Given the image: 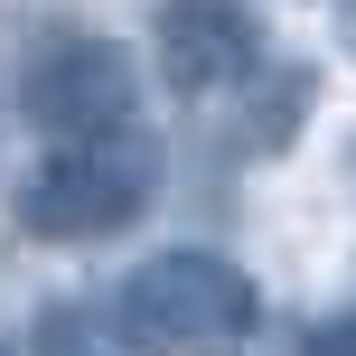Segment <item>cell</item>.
I'll return each mask as SVG.
<instances>
[{"label": "cell", "mask_w": 356, "mask_h": 356, "mask_svg": "<svg viewBox=\"0 0 356 356\" xmlns=\"http://www.w3.org/2000/svg\"><path fill=\"white\" fill-rule=\"evenodd\" d=\"M253 319H263L253 282L225 253H207V244L150 253V263H131L122 291H113V338L131 356H234L253 338Z\"/></svg>", "instance_id": "1"}, {"label": "cell", "mask_w": 356, "mask_h": 356, "mask_svg": "<svg viewBox=\"0 0 356 356\" xmlns=\"http://www.w3.org/2000/svg\"><path fill=\"white\" fill-rule=\"evenodd\" d=\"M244 131H234V141H244V150H291V141H300V122H309V104H319V75H309V66H253L244 75Z\"/></svg>", "instance_id": "5"}, {"label": "cell", "mask_w": 356, "mask_h": 356, "mask_svg": "<svg viewBox=\"0 0 356 356\" xmlns=\"http://www.w3.org/2000/svg\"><path fill=\"white\" fill-rule=\"evenodd\" d=\"M19 104H29V122L47 131V141H94V131L141 122V66H131L122 38L75 29V38H47V47L29 56Z\"/></svg>", "instance_id": "3"}, {"label": "cell", "mask_w": 356, "mask_h": 356, "mask_svg": "<svg viewBox=\"0 0 356 356\" xmlns=\"http://www.w3.org/2000/svg\"><path fill=\"white\" fill-rule=\"evenodd\" d=\"M338 47L356 56V0H338Z\"/></svg>", "instance_id": "8"}, {"label": "cell", "mask_w": 356, "mask_h": 356, "mask_svg": "<svg viewBox=\"0 0 356 356\" xmlns=\"http://www.w3.org/2000/svg\"><path fill=\"white\" fill-rule=\"evenodd\" d=\"M160 178H169V150H160L150 122L94 131V141H47V160L19 188V225L38 244H104L131 216H150Z\"/></svg>", "instance_id": "2"}, {"label": "cell", "mask_w": 356, "mask_h": 356, "mask_svg": "<svg viewBox=\"0 0 356 356\" xmlns=\"http://www.w3.org/2000/svg\"><path fill=\"white\" fill-rule=\"evenodd\" d=\"M150 56H160V85L178 104L234 94L263 66V10L253 0H160L150 10Z\"/></svg>", "instance_id": "4"}, {"label": "cell", "mask_w": 356, "mask_h": 356, "mask_svg": "<svg viewBox=\"0 0 356 356\" xmlns=\"http://www.w3.org/2000/svg\"><path fill=\"white\" fill-rule=\"evenodd\" d=\"M309 356H356V319H328L319 338H309Z\"/></svg>", "instance_id": "7"}, {"label": "cell", "mask_w": 356, "mask_h": 356, "mask_svg": "<svg viewBox=\"0 0 356 356\" xmlns=\"http://www.w3.org/2000/svg\"><path fill=\"white\" fill-rule=\"evenodd\" d=\"M29 356H122V347L104 338V319H94V309L47 300V309H38V328H29Z\"/></svg>", "instance_id": "6"}]
</instances>
